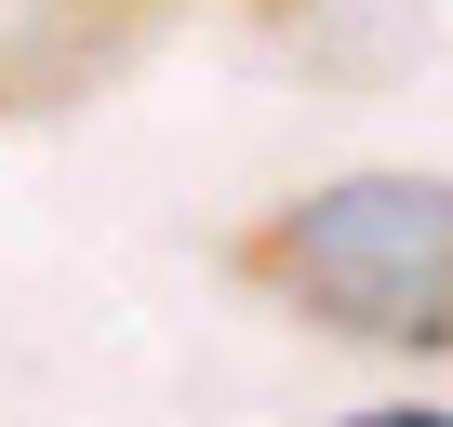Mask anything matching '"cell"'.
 Instances as JSON below:
<instances>
[{"mask_svg": "<svg viewBox=\"0 0 453 427\" xmlns=\"http://www.w3.org/2000/svg\"><path fill=\"white\" fill-rule=\"evenodd\" d=\"M160 0H0V120H54L134 67Z\"/></svg>", "mask_w": 453, "mask_h": 427, "instance_id": "cell-2", "label": "cell"}, {"mask_svg": "<svg viewBox=\"0 0 453 427\" xmlns=\"http://www.w3.org/2000/svg\"><path fill=\"white\" fill-rule=\"evenodd\" d=\"M267 307L307 334L387 347V361H453V174H334L226 241Z\"/></svg>", "mask_w": 453, "mask_h": 427, "instance_id": "cell-1", "label": "cell"}, {"mask_svg": "<svg viewBox=\"0 0 453 427\" xmlns=\"http://www.w3.org/2000/svg\"><path fill=\"white\" fill-rule=\"evenodd\" d=\"M254 14H267V27H307V0H254Z\"/></svg>", "mask_w": 453, "mask_h": 427, "instance_id": "cell-3", "label": "cell"}]
</instances>
